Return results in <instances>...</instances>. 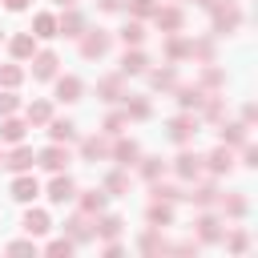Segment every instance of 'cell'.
Instances as JSON below:
<instances>
[{
    "instance_id": "obj_1",
    "label": "cell",
    "mask_w": 258,
    "mask_h": 258,
    "mask_svg": "<svg viewBox=\"0 0 258 258\" xmlns=\"http://www.w3.org/2000/svg\"><path fill=\"white\" fill-rule=\"evenodd\" d=\"M24 226H28L32 234H40V230H48V222H44V214H28V218H24Z\"/></svg>"
},
{
    "instance_id": "obj_4",
    "label": "cell",
    "mask_w": 258,
    "mask_h": 258,
    "mask_svg": "<svg viewBox=\"0 0 258 258\" xmlns=\"http://www.w3.org/2000/svg\"><path fill=\"white\" fill-rule=\"evenodd\" d=\"M60 157H64L60 149H48V153H44V165H52V169H56V165H60Z\"/></svg>"
},
{
    "instance_id": "obj_3",
    "label": "cell",
    "mask_w": 258,
    "mask_h": 258,
    "mask_svg": "<svg viewBox=\"0 0 258 258\" xmlns=\"http://www.w3.org/2000/svg\"><path fill=\"white\" fill-rule=\"evenodd\" d=\"M69 194H73V185H69V181H52V202H64Z\"/></svg>"
},
{
    "instance_id": "obj_5",
    "label": "cell",
    "mask_w": 258,
    "mask_h": 258,
    "mask_svg": "<svg viewBox=\"0 0 258 258\" xmlns=\"http://www.w3.org/2000/svg\"><path fill=\"white\" fill-rule=\"evenodd\" d=\"M4 137H8V141H16V137H20V125H16V121H8V125H4Z\"/></svg>"
},
{
    "instance_id": "obj_2",
    "label": "cell",
    "mask_w": 258,
    "mask_h": 258,
    "mask_svg": "<svg viewBox=\"0 0 258 258\" xmlns=\"http://www.w3.org/2000/svg\"><path fill=\"white\" fill-rule=\"evenodd\" d=\"M32 194H36V181H16V198L20 202H28Z\"/></svg>"
},
{
    "instance_id": "obj_6",
    "label": "cell",
    "mask_w": 258,
    "mask_h": 258,
    "mask_svg": "<svg viewBox=\"0 0 258 258\" xmlns=\"http://www.w3.org/2000/svg\"><path fill=\"white\" fill-rule=\"evenodd\" d=\"M8 8H24V0H8Z\"/></svg>"
}]
</instances>
